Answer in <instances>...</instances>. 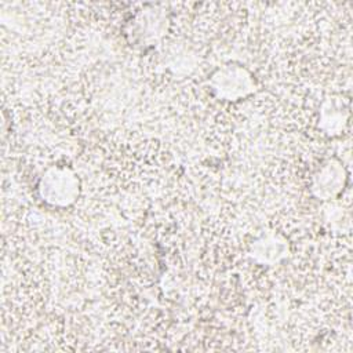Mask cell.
<instances>
[{"label":"cell","instance_id":"1","mask_svg":"<svg viewBox=\"0 0 353 353\" xmlns=\"http://www.w3.org/2000/svg\"><path fill=\"white\" fill-rule=\"evenodd\" d=\"M40 192L44 200L54 205L72 203L79 193V182L68 168H51L40 182Z\"/></svg>","mask_w":353,"mask_h":353},{"label":"cell","instance_id":"2","mask_svg":"<svg viewBox=\"0 0 353 353\" xmlns=\"http://www.w3.org/2000/svg\"><path fill=\"white\" fill-rule=\"evenodd\" d=\"M211 85L219 98L236 101L252 91L254 81L244 68L230 63L214 73Z\"/></svg>","mask_w":353,"mask_h":353},{"label":"cell","instance_id":"3","mask_svg":"<svg viewBox=\"0 0 353 353\" xmlns=\"http://www.w3.org/2000/svg\"><path fill=\"white\" fill-rule=\"evenodd\" d=\"M345 171L341 163L328 160L313 176L312 190L313 194L321 200L335 197L343 188Z\"/></svg>","mask_w":353,"mask_h":353},{"label":"cell","instance_id":"4","mask_svg":"<svg viewBox=\"0 0 353 353\" xmlns=\"http://www.w3.org/2000/svg\"><path fill=\"white\" fill-rule=\"evenodd\" d=\"M287 245L277 234L263 236L252 247V255L263 263L279 262L285 254Z\"/></svg>","mask_w":353,"mask_h":353}]
</instances>
